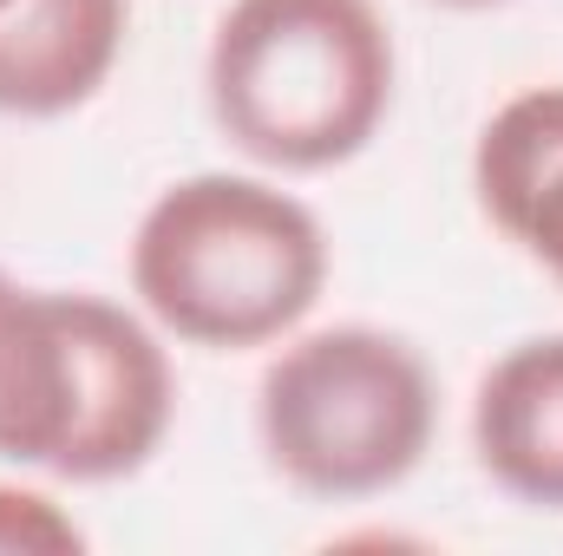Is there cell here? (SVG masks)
Returning <instances> with one entry per match:
<instances>
[{
    "label": "cell",
    "mask_w": 563,
    "mask_h": 556,
    "mask_svg": "<svg viewBox=\"0 0 563 556\" xmlns=\"http://www.w3.org/2000/svg\"><path fill=\"white\" fill-rule=\"evenodd\" d=\"M177 419L164 327L86 288H20L0 347V458L112 485L157 458Z\"/></svg>",
    "instance_id": "1"
},
{
    "label": "cell",
    "mask_w": 563,
    "mask_h": 556,
    "mask_svg": "<svg viewBox=\"0 0 563 556\" xmlns=\"http://www.w3.org/2000/svg\"><path fill=\"white\" fill-rule=\"evenodd\" d=\"M132 294L164 341L243 354L288 341L328 288L321 216L250 170H197L164 184L132 230Z\"/></svg>",
    "instance_id": "2"
},
{
    "label": "cell",
    "mask_w": 563,
    "mask_h": 556,
    "mask_svg": "<svg viewBox=\"0 0 563 556\" xmlns=\"http://www.w3.org/2000/svg\"><path fill=\"white\" fill-rule=\"evenodd\" d=\"M394 79L400 53L374 0H230L203 53L217 132L276 177L361 157L394 112Z\"/></svg>",
    "instance_id": "3"
},
{
    "label": "cell",
    "mask_w": 563,
    "mask_h": 556,
    "mask_svg": "<svg viewBox=\"0 0 563 556\" xmlns=\"http://www.w3.org/2000/svg\"><path fill=\"white\" fill-rule=\"evenodd\" d=\"M256 438L295 491L361 504L426 465L439 438V380L407 334L367 321L295 327L263 367Z\"/></svg>",
    "instance_id": "4"
},
{
    "label": "cell",
    "mask_w": 563,
    "mask_h": 556,
    "mask_svg": "<svg viewBox=\"0 0 563 556\" xmlns=\"http://www.w3.org/2000/svg\"><path fill=\"white\" fill-rule=\"evenodd\" d=\"M132 0H20L0 13V119H66L125 59Z\"/></svg>",
    "instance_id": "5"
},
{
    "label": "cell",
    "mask_w": 563,
    "mask_h": 556,
    "mask_svg": "<svg viewBox=\"0 0 563 556\" xmlns=\"http://www.w3.org/2000/svg\"><path fill=\"white\" fill-rule=\"evenodd\" d=\"M478 471L525 511H563V334L505 347L472 393Z\"/></svg>",
    "instance_id": "6"
},
{
    "label": "cell",
    "mask_w": 563,
    "mask_h": 556,
    "mask_svg": "<svg viewBox=\"0 0 563 556\" xmlns=\"http://www.w3.org/2000/svg\"><path fill=\"white\" fill-rule=\"evenodd\" d=\"M472 190L492 230L563 288V79L505 99L472 144Z\"/></svg>",
    "instance_id": "7"
},
{
    "label": "cell",
    "mask_w": 563,
    "mask_h": 556,
    "mask_svg": "<svg viewBox=\"0 0 563 556\" xmlns=\"http://www.w3.org/2000/svg\"><path fill=\"white\" fill-rule=\"evenodd\" d=\"M79 518L40 485H0V556H79Z\"/></svg>",
    "instance_id": "8"
},
{
    "label": "cell",
    "mask_w": 563,
    "mask_h": 556,
    "mask_svg": "<svg viewBox=\"0 0 563 556\" xmlns=\"http://www.w3.org/2000/svg\"><path fill=\"white\" fill-rule=\"evenodd\" d=\"M13 294H20V281L0 276V347H7V314H13Z\"/></svg>",
    "instance_id": "9"
},
{
    "label": "cell",
    "mask_w": 563,
    "mask_h": 556,
    "mask_svg": "<svg viewBox=\"0 0 563 556\" xmlns=\"http://www.w3.org/2000/svg\"><path fill=\"white\" fill-rule=\"evenodd\" d=\"M439 7H459V13H485V7H505V0H439Z\"/></svg>",
    "instance_id": "10"
},
{
    "label": "cell",
    "mask_w": 563,
    "mask_h": 556,
    "mask_svg": "<svg viewBox=\"0 0 563 556\" xmlns=\"http://www.w3.org/2000/svg\"><path fill=\"white\" fill-rule=\"evenodd\" d=\"M13 7H20V0H0V13H13Z\"/></svg>",
    "instance_id": "11"
}]
</instances>
